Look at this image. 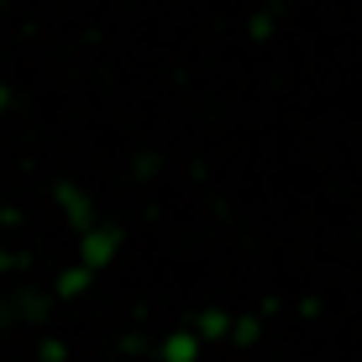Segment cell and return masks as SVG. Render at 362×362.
<instances>
[{
  "instance_id": "obj_1",
  "label": "cell",
  "mask_w": 362,
  "mask_h": 362,
  "mask_svg": "<svg viewBox=\"0 0 362 362\" xmlns=\"http://www.w3.org/2000/svg\"><path fill=\"white\" fill-rule=\"evenodd\" d=\"M121 247H127V226H116V221H95L90 231H79V247H74V263L79 268H110L121 257Z\"/></svg>"
},
{
  "instance_id": "obj_2",
  "label": "cell",
  "mask_w": 362,
  "mask_h": 362,
  "mask_svg": "<svg viewBox=\"0 0 362 362\" xmlns=\"http://www.w3.org/2000/svg\"><path fill=\"white\" fill-rule=\"evenodd\" d=\"M53 210H58V221L79 236V231H90L95 221H100V210H95V194L84 189L79 179H58L53 184Z\"/></svg>"
},
{
  "instance_id": "obj_3",
  "label": "cell",
  "mask_w": 362,
  "mask_h": 362,
  "mask_svg": "<svg viewBox=\"0 0 362 362\" xmlns=\"http://www.w3.org/2000/svg\"><path fill=\"white\" fill-rule=\"evenodd\" d=\"M47 310H53L47 289H16L0 299V326H37V320H47Z\"/></svg>"
},
{
  "instance_id": "obj_4",
  "label": "cell",
  "mask_w": 362,
  "mask_h": 362,
  "mask_svg": "<svg viewBox=\"0 0 362 362\" xmlns=\"http://www.w3.org/2000/svg\"><path fill=\"white\" fill-rule=\"evenodd\" d=\"M153 357L158 362H199V357H205V346H199V336L184 326V331H163V336H158Z\"/></svg>"
},
{
  "instance_id": "obj_5",
  "label": "cell",
  "mask_w": 362,
  "mask_h": 362,
  "mask_svg": "<svg viewBox=\"0 0 362 362\" xmlns=\"http://www.w3.org/2000/svg\"><path fill=\"white\" fill-rule=\"evenodd\" d=\"M90 289H95V273L79 268V263H64L53 273V299H58V305H74V299H84Z\"/></svg>"
},
{
  "instance_id": "obj_6",
  "label": "cell",
  "mask_w": 362,
  "mask_h": 362,
  "mask_svg": "<svg viewBox=\"0 0 362 362\" xmlns=\"http://www.w3.org/2000/svg\"><path fill=\"white\" fill-rule=\"evenodd\" d=\"M194 336H199V346H210V341H226V331H231V310H221V305H205L194 315V326H189Z\"/></svg>"
},
{
  "instance_id": "obj_7",
  "label": "cell",
  "mask_w": 362,
  "mask_h": 362,
  "mask_svg": "<svg viewBox=\"0 0 362 362\" xmlns=\"http://www.w3.org/2000/svg\"><path fill=\"white\" fill-rule=\"evenodd\" d=\"M226 341H231V346H242V352H252V346L263 341V315H252V310H247V315H231Z\"/></svg>"
},
{
  "instance_id": "obj_8",
  "label": "cell",
  "mask_w": 362,
  "mask_h": 362,
  "mask_svg": "<svg viewBox=\"0 0 362 362\" xmlns=\"http://www.w3.org/2000/svg\"><path fill=\"white\" fill-rule=\"evenodd\" d=\"M247 42H273L279 37V6H263V11H252L247 16V27H242Z\"/></svg>"
},
{
  "instance_id": "obj_9",
  "label": "cell",
  "mask_w": 362,
  "mask_h": 362,
  "mask_svg": "<svg viewBox=\"0 0 362 362\" xmlns=\"http://www.w3.org/2000/svg\"><path fill=\"white\" fill-rule=\"evenodd\" d=\"M37 362H69V341L64 336H42L37 341Z\"/></svg>"
},
{
  "instance_id": "obj_10",
  "label": "cell",
  "mask_w": 362,
  "mask_h": 362,
  "mask_svg": "<svg viewBox=\"0 0 362 362\" xmlns=\"http://www.w3.org/2000/svg\"><path fill=\"white\" fill-rule=\"evenodd\" d=\"M27 263H32V257L21 252V247H0V279H11V273H21Z\"/></svg>"
},
{
  "instance_id": "obj_11",
  "label": "cell",
  "mask_w": 362,
  "mask_h": 362,
  "mask_svg": "<svg viewBox=\"0 0 362 362\" xmlns=\"http://www.w3.org/2000/svg\"><path fill=\"white\" fill-rule=\"evenodd\" d=\"M116 352H121V357H142V352H153V341H147L142 331H127V336L116 341Z\"/></svg>"
},
{
  "instance_id": "obj_12",
  "label": "cell",
  "mask_w": 362,
  "mask_h": 362,
  "mask_svg": "<svg viewBox=\"0 0 362 362\" xmlns=\"http://www.w3.org/2000/svg\"><path fill=\"white\" fill-rule=\"evenodd\" d=\"M27 226V210L21 205H0V231H21Z\"/></svg>"
},
{
  "instance_id": "obj_13",
  "label": "cell",
  "mask_w": 362,
  "mask_h": 362,
  "mask_svg": "<svg viewBox=\"0 0 362 362\" xmlns=\"http://www.w3.org/2000/svg\"><path fill=\"white\" fill-rule=\"evenodd\" d=\"M299 315H305V320H320V315H326V305H320V294H305V299H299Z\"/></svg>"
},
{
  "instance_id": "obj_14",
  "label": "cell",
  "mask_w": 362,
  "mask_h": 362,
  "mask_svg": "<svg viewBox=\"0 0 362 362\" xmlns=\"http://www.w3.org/2000/svg\"><path fill=\"white\" fill-rule=\"evenodd\" d=\"M158 168H163V158H158V153H136V173H142V179H153Z\"/></svg>"
},
{
  "instance_id": "obj_15",
  "label": "cell",
  "mask_w": 362,
  "mask_h": 362,
  "mask_svg": "<svg viewBox=\"0 0 362 362\" xmlns=\"http://www.w3.org/2000/svg\"><path fill=\"white\" fill-rule=\"evenodd\" d=\"M6 110H16V84L0 79V116H6Z\"/></svg>"
},
{
  "instance_id": "obj_16",
  "label": "cell",
  "mask_w": 362,
  "mask_h": 362,
  "mask_svg": "<svg viewBox=\"0 0 362 362\" xmlns=\"http://www.w3.org/2000/svg\"><path fill=\"white\" fill-rule=\"evenodd\" d=\"M279 310H284V305H279V299H273V294H263V305H257V310H252V315H279Z\"/></svg>"
}]
</instances>
